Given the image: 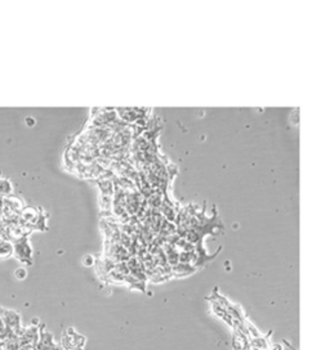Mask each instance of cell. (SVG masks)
Segmentation results:
<instances>
[{"instance_id":"1","label":"cell","mask_w":330,"mask_h":350,"mask_svg":"<svg viewBox=\"0 0 330 350\" xmlns=\"http://www.w3.org/2000/svg\"><path fill=\"white\" fill-rule=\"evenodd\" d=\"M12 246L13 254H15L16 258L21 263H24L26 265L33 264V249H31V245H30L27 236L15 240Z\"/></svg>"},{"instance_id":"2","label":"cell","mask_w":330,"mask_h":350,"mask_svg":"<svg viewBox=\"0 0 330 350\" xmlns=\"http://www.w3.org/2000/svg\"><path fill=\"white\" fill-rule=\"evenodd\" d=\"M87 338L77 333L72 327L67 328L63 332L61 340V347L63 350H82L86 345Z\"/></svg>"},{"instance_id":"3","label":"cell","mask_w":330,"mask_h":350,"mask_svg":"<svg viewBox=\"0 0 330 350\" xmlns=\"http://www.w3.org/2000/svg\"><path fill=\"white\" fill-rule=\"evenodd\" d=\"M132 254L119 242H105V258L114 263L127 262Z\"/></svg>"},{"instance_id":"4","label":"cell","mask_w":330,"mask_h":350,"mask_svg":"<svg viewBox=\"0 0 330 350\" xmlns=\"http://www.w3.org/2000/svg\"><path fill=\"white\" fill-rule=\"evenodd\" d=\"M2 319H3L4 324L7 328H9L12 332L20 333L22 331V321H21V315L18 314L16 310H11V309H2L0 312Z\"/></svg>"},{"instance_id":"5","label":"cell","mask_w":330,"mask_h":350,"mask_svg":"<svg viewBox=\"0 0 330 350\" xmlns=\"http://www.w3.org/2000/svg\"><path fill=\"white\" fill-rule=\"evenodd\" d=\"M39 336H40V328H39L38 326H30L27 327V328H22V331L18 333L21 347L22 346L35 347V345L38 344L39 341Z\"/></svg>"},{"instance_id":"6","label":"cell","mask_w":330,"mask_h":350,"mask_svg":"<svg viewBox=\"0 0 330 350\" xmlns=\"http://www.w3.org/2000/svg\"><path fill=\"white\" fill-rule=\"evenodd\" d=\"M208 300H209V303H210V308H212L213 314H214L215 317H218L219 319H221V321L223 322V323H226L227 326H228L231 329H232V327H233L232 318H231V315L228 314V312H227L226 309H224L223 306L219 305V304L217 303V301H215V300L210 299V297H208Z\"/></svg>"},{"instance_id":"7","label":"cell","mask_w":330,"mask_h":350,"mask_svg":"<svg viewBox=\"0 0 330 350\" xmlns=\"http://www.w3.org/2000/svg\"><path fill=\"white\" fill-rule=\"evenodd\" d=\"M196 269H198V268H195L194 265L178 263L177 265H174V267L171 268V276L182 278V277H187L194 274L195 272H196Z\"/></svg>"},{"instance_id":"8","label":"cell","mask_w":330,"mask_h":350,"mask_svg":"<svg viewBox=\"0 0 330 350\" xmlns=\"http://www.w3.org/2000/svg\"><path fill=\"white\" fill-rule=\"evenodd\" d=\"M53 335L45 329H40V336H39V341L35 345V350H52L54 346Z\"/></svg>"},{"instance_id":"9","label":"cell","mask_w":330,"mask_h":350,"mask_svg":"<svg viewBox=\"0 0 330 350\" xmlns=\"http://www.w3.org/2000/svg\"><path fill=\"white\" fill-rule=\"evenodd\" d=\"M272 332H270L271 335ZM270 335L266 336H260V337L249 338V346L251 349H257V350H268L270 347Z\"/></svg>"},{"instance_id":"10","label":"cell","mask_w":330,"mask_h":350,"mask_svg":"<svg viewBox=\"0 0 330 350\" xmlns=\"http://www.w3.org/2000/svg\"><path fill=\"white\" fill-rule=\"evenodd\" d=\"M12 193V185L7 179L0 178V197H8Z\"/></svg>"},{"instance_id":"11","label":"cell","mask_w":330,"mask_h":350,"mask_svg":"<svg viewBox=\"0 0 330 350\" xmlns=\"http://www.w3.org/2000/svg\"><path fill=\"white\" fill-rule=\"evenodd\" d=\"M13 254V246L8 241H0V256H11Z\"/></svg>"},{"instance_id":"12","label":"cell","mask_w":330,"mask_h":350,"mask_svg":"<svg viewBox=\"0 0 330 350\" xmlns=\"http://www.w3.org/2000/svg\"><path fill=\"white\" fill-rule=\"evenodd\" d=\"M16 277H17L18 280H24V278H26L27 276V272L25 268H18L17 271H16Z\"/></svg>"},{"instance_id":"13","label":"cell","mask_w":330,"mask_h":350,"mask_svg":"<svg viewBox=\"0 0 330 350\" xmlns=\"http://www.w3.org/2000/svg\"><path fill=\"white\" fill-rule=\"evenodd\" d=\"M268 350H285L284 349L283 344H279V342H274V344H270Z\"/></svg>"},{"instance_id":"14","label":"cell","mask_w":330,"mask_h":350,"mask_svg":"<svg viewBox=\"0 0 330 350\" xmlns=\"http://www.w3.org/2000/svg\"><path fill=\"white\" fill-rule=\"evenodd\" d=\"M20 350H35V347H33V346H22Z\"/></svg>"},{"instance_id":"15","label":"cell","mask_w":330,"mask_h":350,"mask_svg":"<svg viewBox=\"0 0 330 350\" xmlns=\"http://www.w3.org/2000/svg\"><path fill=\"white\" fill-rule=\"evenodd\" d=\"M252 350H257V349H252Z\"/></svg>"}]
</instances>
